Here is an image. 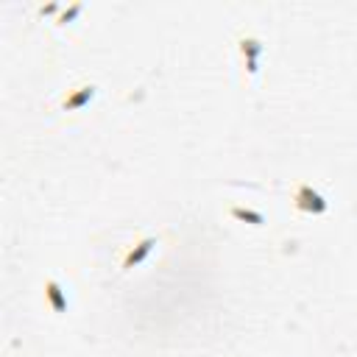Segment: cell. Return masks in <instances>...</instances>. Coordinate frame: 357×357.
<instances>
[{"mask_svg":"<svg viewBox=\"0 0 357 357\" xmlns=\"http://www.w3.org/2000/svg\"><path fill=\"white\" fill-rule=\"evenodd\" d=\"M95 95H98V86H95V84H78V86H73V89L64 92V98L59 100V112H78V109H84Z\"/></svg>","mask_w":357,"mask_h":357,"instance_id":"obj_4","label":"cell"},{"mask_svg":"<svg viewBox=\"0 0 357 357\" xmlns=\"http://www.w3.org/2000/svg\"><path fill=\"white\" fill-rule=\"evenodd\" d=\"M229 218H234L237 223H248V226H265V215L259 209H251V206H243V204H231Z\"/></svg>","mask_w":357,"mask_h":357,"instance_id":"obj_6","label":"cell"},{"mask_svg":"<svg viewBox=\"0 0 357 357\" xmlns=\"http://www.w3.org/2000/svg\"><path fill=\"white\" fill-rule=\"evenodd\" d=\"M81 11H84V3H75V6H70V8H61V14L56 17V25H67V22H73Z\"/></svg>","mask_w":357,"mask_h":357,"instance_id":"obj_7","label":"cell"},{"mask_svg":"<svg viewBox=\"0 0 357 357\" xmlns=\"http://www.w3.org/2000/svg\"><path fill=\"white\" fill-rule=\"evenodd\" d=\"M156 245H159V237H156V234H145V237H139L134 245L126 248V254H123V259H120V271L128 273V271H134L137 265H142V262L151 257V251H153Z\"/></svg>","mask_w":357,"mask_h":357,"instance_id":"obj_3","label":"cell"},{"mask_svg":"<svg viewBox=\"0 0 357 357\" xmlns=\"http://www.w3.org/2000/svg\"><path fill=\"white\" fill-rule=\"evenodd\" d=\"M42 290H45V304L50 307V312H53V315H64V312L70 310V301H67V290L61 287V282H59L56 276H47Z\"/></svg>","mask_w":357,"mask_h":357,"instance_id":"obj_5","label":"cell"},{"mask_svg":"<svg viewBox=\"0 0 357 357\" xmlns=\"http://www.w3.org/2000/svg\"><path fill=\"white\" fill-rule=\"evenodd\" d=\"M290 204H293V209L301 212V215H326V212H329L326 195H324L321 190H315L312 184H307V181H298V184L293 187Z\"/></svg>","mask_w":357,"mask_h":357,"instance_id":"obj_1","label":"cell"},{"mask_svg":"<svg viewBox=\"0 0 357 357\" xmlns=\"http://www.w3.org/2000/svg\"><path fill=\"white\" fill-rule=\"evenodd\" d=\"M237 50H240V59H243V70L248 78H254L259 73V59L265 53V42L259 36H254L251 31H240L237 33Z\"/></svg>","mask_w":357,"mask_h":357,"instance_id":"obj_2","label":"cell"}]
</instances>
